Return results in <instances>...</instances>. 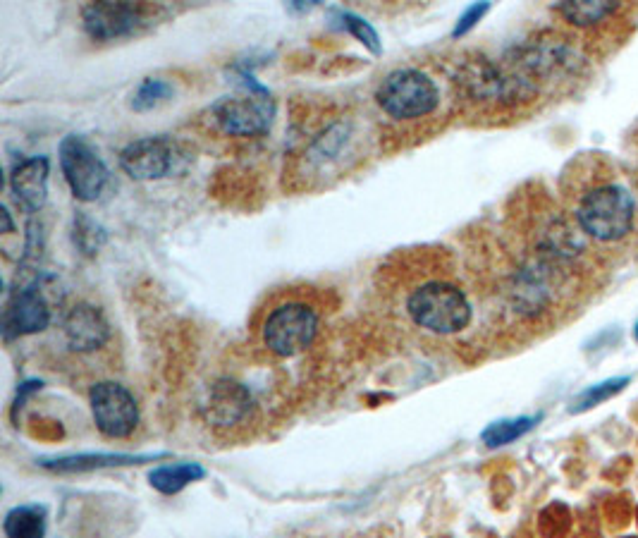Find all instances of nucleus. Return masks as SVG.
Returning <instances> with one entry per match:
<instances>
[{
  "mask_svg": "<svg viewBox=\"0 0 638 538\" xmlns=\"http://www.w3.org/2000/svg\"><path fill=\"white\" fill-rule=\"evenodd\" d=\"M376 130L385 139L419 142L431 137L457 113L455 89L450 75L443 77L431 65H404L390 70L373 91Z\"/></svg>",
  "mask_w": 638,
  "mask_h": 538,
  "instance_id": "nucleus-1",
  "label": "nucleus"
},
{
  "mask_svg": "<svg viewBox=\"0 0 638 538\" xmlns=\"http://www.w3.org/2000/svg\"><path fill=\"white\" fill-rule=\"evenodd\" d=\"M397 309L411 328L431 338H455L474 321V304L452 266L431 254L404 259L392 280Z\"/></svg>",
  "mask_w": 638,
  "mask_h": 538,
  "instance_id": "nucleus-2",
  "label": "nucleus"
},
{
  "mask_svg": "<svg viewBox=\"0 0 638 538\" xmlns=\"http://www.w3.org/2000/svg\"><path fill=\"white\" fill-rule=\"evenodd\" d=\"M380 142L373 120L337 115L304 139L285 165V182L292 192H318L361 168Z\"/></svg>",
  "mask_w": 638,
  "mask_h": 538,
  "instance_id": "nucleus-3",
  "label": "nucleus"
},
{
  "mask_svg": "<svg viewBox=\"0 0 638 538\" xmlns=\"http://www.w3.org/2000/svg\"><path fill=\"white\" fill-rule=\"evenodd\" d=\"M457 110L478 120L521 118L543 99L545 91L517 60L471 55L450 72Z\"/></svg>",
  "mask_w": 638,
  "mask_h": 538,
  "instance_id": "nucleus-4",
  "label": "nucleus"
},
{
  "mask_svg": "<svg viewBox=\"0 0 638 538\" xmlns=\"http://www.w3.org/2000/svg\"><path fill=\"white\" fill-rule=\"evenodd\" d=\"M323 328L321 299L309 290H282L251 321L256 347L273 359H294L316 345Z\"/></svg>",
  "mask_w": 638,
  "mask_h": 538,
  "instance_id": "nucleus-5",
  "label": "nucleus"
},
{
  "mask_svg": "<svg viewBox=\"0 0 638 538\" xmlns=\"http://www.w3.org/2000/svg\"><path fill=\"white\" fill-rule=\"evenodd\" d=\"M567 201L569 216L588 240L619 242L634 230L636 199L610 170H588V177H579L567 187Z\"/></svg>",
  "mask_w": 638,
  "mask_h": 538,
  "instance_id": "nucleus-6",
  "label": "nucleus"
},
{
  "mask_svg": "<svg viewBox=\"0 0 638 538\" xmlns=\"http://www.w3.org/2000/svg\"><path fill=\"white\" fill-rule=\"evenodd\" d=\"M165 15L163 5L151 3H91L82 8V27L89 39L110 44L139 36Z\"/></svg>",
  "mask_w": 638,
  "mask_h": 538,
  "instance_id": "nucleus-7",
  "label": "nucleus"
},
{
  "mask_svg": "<svg viewBox=\"0 0 638 538\" xmlns=\"http://www.w3.org/2000/svg\"><path fill=\"white\" fill-rule=\"evenodd\" d=\"M208 113L213 125L228 137H261L273 125L275 101L261 84L247 82V89L216 101Z\"/></svg>",
  "mask_w": 638,
  "mask_h": 538,
  "instance_id": "nucleus-8",
  "label": "nucleus"
},
{
  "mask_svg": "<svg viewBox=\"0 0 638 538\" xmlns=\"http://www.w3.org/2000/svg\"><path fill=\"white\" fill-rule=\"evenodd\" d=\"M206 424L230 438L247 436L251 426L259 424L261 405L247 383L235 378H220L211 383L204 402Z\"/></svg>",
  "mask_w": 638,
  "mask_h": 538,
  "instance_id": "nucleus-9",
  "label": "nucleus"
},
{
  "mask_svg": "<svg viewBox=\"0 0 638 538\" xmlns=\"http://www.w3.org/2000/svg\"><path fill=\"white\" fill-rule=\"evenodd\" d=\"M58 158L72 197L84 201V204L101 197L110 173L103 158L98 156V151L87 139L79 137V134H67L58 146Z\"/></svg>",
  "mask_w": 638,
  "mask_h": 538,
  "instance_id": "nucleus-10",
  "label": "nucleus"
},
{
  "mask_svg": "<svg viewBox=\"0 0 638 538\" xmlns=\"http://www.w3.org/2000/svg\"><path fill=\"white\" fill-rule=\"evenodd\" d=\"M91 417L106 438H130L137 431L141 412L130 388L115 381H98L89 390Z\"/></svg>",
  "mask_w": 638,
  "mask_h": 538,
  "instance_id": "nucleus-11",
  "label": "nucleus"
},
{
  "mask_svg": "<svg viewBox=\"0 0 638 538\" xmlns=\"http://www.w3.org/2000/svg\"><path fill=\"white\" fill-rule=\"evenodd\" d=\"M53 311L41 290L39 280L17 287L3 309V335L5 340L24 338V335L44 333L51 326Z\"/></svg>",
  "mask_w": 638,
  "mask_h": 538,
  "instance_id": "nucleus-12",
  "label": "nucleus"
},
{
  "mask_svg": "<svg viewBox=\"0 0 638 538\" xmlns=\"http://www.w3.org/2000/svg\"><path fill=\"white\" fill-rule=\"evenodd\" d=\"M60 335H63L65 347L72 354L101 352L113 338L103 311L87 302H77L70 309H65L63 321H60Z\"/></svg>",
  "mask_w": 638,
  "mask_h": 538,
  "instance_id": "nucleus-13",
  "label": "nucleus"
},
{
  "mask_svg": "<svg viewBox=\"0 0 638 538\" xmlns=\"http://www.w3.org/2000/svg\"><path fill=\"white\" fill-rule=\"evenodd\" d=\"M177 149L168 137L134 139L120 151V168L132 180H161L175 168Z\"/></svg>",
  "mask_w": 638,
  "mask_h": 538,
  "instance_id": "nucleus-14",
  "label": "nucleus"
},
{
  "mask_svg": "<svg viewBox=\"0 0 638 538\" xmlns=\"http://www.w3.org/2000/svg\"><path fill=\"white\" fill-rule=\"evenodd\" d=\"M555 12L576 32L607 34L610 29H617V20L627 15L629 5L612 3V0H569V3L555 5Z\"/></svg>",
  "mask_w": 638,
  "mask_h": 538,
  "instance_id": "nucleus-15",
  "label": "nucleus"
},
{
  "mask_svg": "<svg viewBox=\"0 0 638 538\" xmlns=\"http://www.w3.org/2000/svg\"><path fill=\"white\" fill-rule=\"evenodd\" d=\"M48 173H51V163L46 156L24 158L12 168L10 192L15 194L17 204L24 211L36 213L44 209L48 199Z\"/></svg>",
  "mask_w": 638,
  "mask_h": 538,
  "instance_id": "nucleus-16",
  "label": "nucleus"
},
{
  "mask_svg": "<svg viewBox=\"0 0 638 538\" xmlns=\"http://www.w3.org/2000/svg\"><path fill=\"white\" fill-rule=\"evenodd\" d=\"M206 476V469L196 462H180V464H163L149 474L151 486L163 495H177L189 484H196Z\"/></svg>",
  "mask_w": 638,
  "mask_h": 538,
  "instance_id": "nucleus-17",
  "label": "nucleus"
},
{
  "mask_svg": "<svg viewBox=\"0 0 638 538\" xmlns=\"http://www.w3.org/2000/svg\"><path fill=\"white\" fill-rule=\"evenodd\" d=\"M5 538H44L46 536V507L17 505L5 515Z\"/></svg>",
  "mask_w": 638,
  "mask_h": 538,
  "instance_id": "nucleus-18",
  "label": "nucleus"
},
{
  "mask_svg": "<svg viewBox=\"0 0 638 538\" xmlns=\"http://www.w3.org/2000/svg\"><path fill=\"white\" fill-rule=\"evenodd\" d=\"M151 457H134V455H75V457H60V460H46L41 462L51 472H89V469L101 467H118V464H139Z\"/></svg>",
  "mask_w": 638,
  "mask_h": 538,
  "instance_id": "nucleus-19",
  "label": "nucleus"
},
{
  "mask_svg": "<svg viewBox=\"0 0 638 538\" xmlns=\"http://www.w3.org/2000/svg\"><path fill=\"white\" fill-rule=\"evenodd\" d=\"M175 96V84L165 77H146L132 96V108L137 113H149V110L161 108Z\"/></svg>",
  "mask_w": 638,
  "mask_h": 538,
  "instance_id": "nucleus-20",
  "label": "nucleus"
},
{
  "mask_svg": "<svg viewBox=\"0 0 638 538\" xmlns=\"http://www.w3.org/2000/svg\"><path fill=\"white\" fill-rule=\"evenodd\" d=\"M538 424V417H519V419H505V421H495L490 424L486 431H483V443L488 448H502V445L514 443V440L526 436L533 426Z\"/></svg>",
  "mask_w": 638,
  "mask_h": 538,
  "instance_id": "nucleus-21",
  "label": "nucleus"
},
{
  "mask_svg": "<svg viewBox=\"0 0 638 538\" xmlns=\"http://www.w3.org/2000/svg\"><path fill=\"white\" fill-rule=\"evenodd\" d=\"M629 381H631L629 376H622V378H612V381H605L600 385H593V388H588L586 393L576 400L572 412H586V409H593L595 405H603L605 400H610V397L622 393V390L629 385Z\"/></svg>",
  "mask_w": 638,
  "mask_h": 538,
  "instance_id": "nucleus-22",
  "label": "nucleus"
},
{
  "mask_svg": "<svg viewBox=\"0 0 638 538\" xmlns=\"http://www.w3.org/2000/svg\"><path fill=\"white\" fill-rule=\"evenodd\" d=\"M340 20H342V27H345L347 32L354 36V39L361 41V44H364L368 51L376 53V55L383 51V46H380V39H378V32L364 20V17L354 15V12H340Z\"/></svg>",
  "mask_w": 638,
  "mask_h": 538,
  "instance_id": "nucleus-23",
  "label": "nucleus"
},
{
  "mask_svg": "<svg viewBox=\"0 0 638 538\" xmlns=\"http://www.w3.org/2000/svg\"><path fill=\"white\" fill-rule=\"evenodd\" d=\"M488 10H490L488 3H478V5H471V8H466L464 15L457 20V27H455V32H452V36H455V39H459V36L469 34L471 29H474L476 24L481 22V17L486 15Z\"/></svg>",
  "mask_w": 638,
  "mask_h": 538,
  "instance_id": "nucleus-24",
  "label": "nucleus"
},
{
  "mask_svg": "<svg viewBox=\"0 0 638 538\" xmlns=\"http://www.w3.org/2000/svg\"><path fill=\"white\" fill-rule=\"evenodd\" d=\"M39 388H41V383H39V381H29V383L20 385V393H17L15 407H12V419H17V409L22 407V402L27 400V395H29V393H34V390H39Z\"/></svg>",
  "mask_w": 638,
  "mask_h": 538,
  "instance_id": "nucleus-25",
  "label": "nucleus"
},
{
  "mask_svg": "<svg viewBox=\"0 0 638 538\" xmlns=\"http://www.w3.org/2000/svg\"><path fill=\"white\" fill-rule=\"evenodd\" d=\"M634 338L638 340V326H636V330H634Z\"/></svg>",
  "mask_w": 638,
  "mask_h": 538,
  "instance_id": "nucleus-26",
  "label": "nucleus"
}]
</instances>
